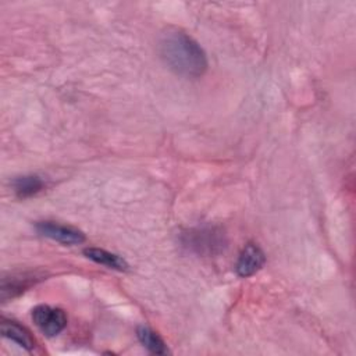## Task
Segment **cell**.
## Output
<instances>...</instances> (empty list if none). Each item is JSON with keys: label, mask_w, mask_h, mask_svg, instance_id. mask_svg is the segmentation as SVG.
<instances>
[{"label": "cell", "mask_w": 356, "mask_h": 356, "mask_svg": "<svg viewBox=\"0 0 356 356\" xmlns=\"http://www.w3.org/2000/svg\"><path fill=\"white\" fill-rule=\"evenodd\" d=\"M35 228L42 236H46L67 246L79 245L85 241V234L81 229L56 221H38Z\"/></svg>", "instance_id": "277c9868"}, {"label": "cell", "mask_w": 356, "mask_h": 356, "mask_svg": "<svg viewBox=\"0 0 356 356\" xmlns=\"http://www.w3.org/2000/svg\"><path fill=\"white\" fill-rule=\"evenodd\" d=\"M159 53L164 64L177 75L199 78L207 70V57L200 44L179 29H167L159 40Z\"/></svg>", "instance_id": "6da1fadb"}, {"label": "cell", "mask_w": 356, "mask_h": 356, "mask_svg": "<svg viewBox=\"0 0 356 356\" xmlns=\"http://www.w3.org/2000/svg\"><path fill=\"white\" fill-rule=\"evenodd\" d=\"M181 243L195 254L216 256L225 250L228 241L222 228L204 225L186 229L181 235Z\"/></svg>", "instance_id": "7a4b0ae2"}, {"label": "cell", "mask_w": 356, "mask_h": 356, "mask_svg": "<svg viewBox=\"0 0 356 356\" xmlns=\"http://www.w3.org/2000/svg\"><path fill=\"white\" fill-rule=\"evenodd\" d=\"M35 325L49 338L58 335L67 327V316L63 309L39 305L32 310Z\"/></svg>", "instance_id": "3957f363"}, {"label": "cell", "mask_w": 356, "mask_h": 356, "mask_svg": "<svg viewBox=\"0 0 356 356\" xmlns=\"http://www.w3.org/2000/svg\"><path fill=\"white\" fill-rule=\"evenodd\" d=\"M136 335L138 339L140 341V343L150 352L154 355H165L168 352L165 342L163 341V338L154 332L152 328L146 327V325H139L136 328Z\"/></svg>", "instance_id": "30bf717a"}, {"label": "cell", "mask_w": 356, "mask_h": 356, "mask_svg": "<svg viewBox=\"0 0 356 356\" xmlns=\"http://www.w3.org/2000/svg\"><path fill=\"white\" fill-rule=\"evenodd\" d=\"M40 278L42 275H38L35 273H18V274H10L8 277H3L1 288H0L1 299L7 300L18 296Z\"/></svg>", "instance_id": "8992f818"}, {"label": "cell", "mask_w": 356, "mask_h": 356, "mask_svg": "<svg viewBox=\"0 0 356 356\" xmlns=\"http://www.w3.org/2000/svg\"><path fill=\"white\" fill-rule=\"evenodd\" d=\"M11 188L17 197L26 199L38 195L44 188V181L35 174L21 175L11 181Z\"/></svg>", "instance_id": "9c48e42d"}, {"label": "cell", "mask_w": 356, "mask_h": 356, "mask_svg": "<svg viewBox=\"0 0 356 356\" xmlns=\"http://www.w3.org/2000/svg\"><path fill=\"white\" fill-rule=\"evenodd\" d=\"M266 263V254L256 243H248L239 253L235 263V271L239 277L248 278L256 274Z\"/></svg>", "instance_id": "5b68a950"}, {"label": "cell", "mask_w": 356, "mask_h": 356, "mask_svg": "<svg viewBox=\"0 0 356 356\" xmlns=\"http://www.w3.org/2000/svg\"><path fill=\"white\" fill-rule=\"evenodd\" d=\"M83 254L89 260H92V261H95L100 266H104L107 268H113V270H117V271H127L129 268L128 263L121 256H118L115 253H111L106 249L85 248Z\"/></svg>", "instance_id": "ba28073f"}, {"label": "cell", "mask_w": 356, "mask_h": 356, "mask_svg": "<svg viewBox=\"0 0 356 356\" xmlns=\"http://www.w3.org/2000/svg\"><path fill=\"white\" fill-rule=\"evenodd\" d=\"M0 330H1V335L4 338L15 342L21 348H24L26 350H32L35 348L36 342H35V338L32 337V334L29 332V330L21 324H18L17 321L1 317Z\"/></svg>", "instance_id": "52a82bcc"}]
</instances>
